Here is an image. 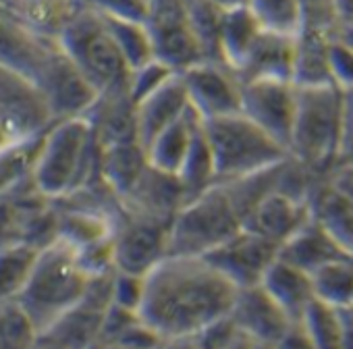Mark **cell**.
I'll return each mask as SVG.
<instances>
[{
    "label": "cell",
    "mask_w": 353,
    "mask_h": 349,
    "mask_svg": "<svg viewBox=\"0 0 353 349\" xmlns=\"http://www.w3.org/2000/svg\"><path fill=\"white\" fill-rule=\"evenodd\" d=\"M237 293L204 258L166 256L145 277L139 318L164 341L196 337L233 312Z\"/></svg>",
    "instance_id": "obj_1"
},
{
    "label": "cell",
    "mask_w": 353,
    "mask_h": 349,
    "mask_svg": "<svg viewBox=\"0 0 353 349\" xmlns=\"http://www.w3.org/2000/svg\"><path fill=\"white\" fill-rule=\"evenodd\" d=\"M100 179V146L85 117L57 121L42 137L32 183L50 202L69 198Z\"/></svg>",
    "instance_id": "obj_2"
},
{
    "label": "cell",
    "mask_w": 353,
    "mask_h": 349,
    "mask_svg": "<svg viewBox=\"0 0 353 349\" xmlns=\"http://www.w3.org/2000/svg\"><path fill=\"white\" fill-rule=\"evenodd\" d=\"M345 88L339 83L297 88V112L289 154L312 172L330 174L339 162Z\"/></svg>",
    "instance_id": "obj_3"
},
{
    "label": "cell",
    "mask_w": 353,
    "mask_h": 349,
    "mask_svg": "<svg viewBox=\"0 0 353 349\" xmlns=\"http://www.w3.org/2000/svg\"><path fill=\"white\" fill-rule=\"evenodd\" d=\"M85 287L88 277L77 264L75 250L57 239L40 250L30 279L15 301L34 322L36 330L42 332L81 303Z\"/></svg>",
    "instance_id": "obj_4"
},
{
    "label": "cell",
    "mask_w": 353,
    "mask_h": 349,
    "mask_svg": "<svg viewBox=\"0 0 353 349\" xmlns=\"http://www.w3.org/2000/svg\"><path fill=\"white\" fill-rule=\"evenodd\" d=\"M204 131L214 154L216 183L252 177L291 158L285 146L243 112L204 119Z\"/></svg>",
    "instance_id": "obj_5"
},
{
    "label": "cell",
    "mask_w": 353,
    "mask_h": 349,
    "mask_svg": "<svg viewBox=\"0 0 353 349\" xmlns=\"http://www.w3.org/2000/svg\"><path fill=\"white\" fill-rule=\"evenodd\" d=\"M243 229V219L225 186L216 183L185 202L168 231V256L204 258Z\"/></svg>",
    "instance_id": "obj_6"
},
{
    "label": "cell",
    "mask_w": 353,
    "mask_h": 349,
    "mask_svg": "<svg viewBox=\"0 0 353 349\" xmlns=\"http://www.w3.org/2000/svg\"><path fill=\"white\" fill-rule=\"evenodd\" d=\"M59 42L98 96L129 86L131 69L98 11L85 5L59 36Z\"/></svg>",
    "instance_id": "obj_7"
},
{
    "label": "cell",
    "mask_w": 353,
    "mask_h": 349,
    "mask_svg": "<svg viewBox=\"0 0 353 349\" xmlns=\"http://www.w3.org/2000/svg\"><path fill=\"white\" fill-rule=\"evenodd\" d=\"M145 28L152 38L154 59L174 73H185L206 61L204 48L190 26L185 0H150Z\"/></svg>",
    "instance_id": "obj_8"
},
{
    "label": "cell",
    "mask_w": 353,
    "mask_h": 349,
    "mask_svg": "<svg viewBox=\"0 0 353 349\" xmlns=\"http://www.w3.org/2000/svg\"><path fill=\"white\" fill-rule=\"evenodd\" d=\"M168 231L170 223L121 206L112 231L117 270L148 277L168 256Z\"/></svg>",
    "instance_id": "obj_9"
},
{
    "label": "cell",
    "mask_w": 353,
    "mask_h": 349,
    "mask_svg": "<svg viewBox=\"0 0 353 349\" xmlns=\"http://www.w3.org/2000/svg\"><path fill=\"white\" fill-rule=\"evenodd\" d=\"M34 81L42 90L54 121L85 117L98 100L96 88L77 69L59 40L44 57Z\"/></svg>",
    "instance_id": "obj_10"
},
{
    "label": "cell",
    "mask_w": 353,
    "mask_h": 349,
    "mask_svg": "<svg viewBox=\"0 0 353 349\" xmlns=\"http://www.w3.org/2000/svg\"><path fill=\"white\" fill-rule=\"evenodd\" d=\"M0 123L15 139H32L44 135L57 121L34 79L0 67Z\"/></svg>",
    "instance_id": "obj_11"
},
{
    "label": "cell",
    "mask_w": 353,
    "mask_h": 349,
    "mask_svg": "<svg viewBox=\"0 0 353 349\" xmlns=\"http://www.w3.org/2000/svg\"><path fill=\"white\" fill-rule=\"evenodd\" d=\"M279 250L276 243L243 227L223 246L206 254L204 260L241 291L262 285L266 272L279 260Z\"/></svg>",
    "instance_id": "obj_12"
},
{
    "label": "cell",
    "mask_w": 353,
    "mask_h": 349,
    "mask_svg": "<svg viewBox=\"0 0 353 349\" xmlns=\"http://www.w3.org/2000/svg\"><path fill=\"white\" fill-rule=\"evenodd\" d=\"M241 112L289 150L297 112V86L279 79L241 81Z\"/></svg>",
    "instance_id": "obj_13"
},
{
    "label": "cell",
    "mask_w": 353,
    "mask_h": 349,
    "mask_svg": "<svg viewBox=\"0 0 353 349\" xmlns=\"http://www.w3.org/2000/svg\"><path fill=\"white\" fill-rule=\"evenodd\" d=\"M181 75L190 102L202 119L241 112V81L225 63L204 61Z\"/></svg>",
    "instance_id": "obj_14"
},
{
    "label": "cell",
    "mask_w": 353,
    "mask_h": 349,
    "mask_svg": "<svg viewBox=\"0 0 353 349\" xmlns=\"http://www.w3.org/2000/svg\"><path fill=\"white\" fill-rule=\"evenodd\" d=\"M192 108L190 94L183 81V75H172L164 86L152 92L148 98L137 102L135 123H137V141L148 152V148L162 135L170 125L188 114Z\"/></svg>",
    "instance_id": "obj_15"
},
{
    "label": "cell",
    "mask_w": 353,
    "mask_h": 349,
    "mask_svg": "<svg viewBox=\"0 0 353 349\" xmlns=\"http://www.w3.org/2000/svg\"><path fill=\"white\" fill-rule=\"evenodd\" d=\"M54 44L57 38L36 32L19 15L0 11V67L34 79L44 57Z\"/></svg>",
    "instance_id": "obj_16"
},
{
    "label": "cell",
    "mask_w": 353,
    "mask_h": 349,
    "mask_svg": "<svg viewBox=\"0 0 353 349\" xmlns=\"http://www.w3.org/2000/svg\"><path fill=\"white\" fill-rule=\"evenodd\" d=\"M231 316L237 328L256 343H279L293 326L291 318L262 285L241 289Z\"/></svg>",
    "instance_id": "obj_17"
},
{
    "label": "cell",
    "mask_w": 353,
    "mask_h": 349,
    "mask_svg": "<svg viewBox=\"0 0 353 349\" xmlns=\"http://www.w3.org/2000/svg\"><path fill=\"white\" fill-rule=\"evenodd\" d=\"M310 219L312 212L307 202H301L283 192H272L248 212V217L243 219V227L281 248Z\"/></svg>",
    "instance_id": "obj_18"
},
{
    "label": "cell",
    "mask_w": 353,
    "mask_h": 349,
    "mask_svg": "<svg viewBox=\"0 0 353 349\" xmlns=\"http://www.w3.org/2000/svg\"><path fill=\"white\" fill-rule=\"evenodd\" d=\"M295 71V36L264 30L258 34L243 65L237 71L239 81L279 79L293 81Z\"/></svg>",
    "instance_id": "obj_19"
},
{
    "label": "cell",
    "mask_w": 353,
    "mask_h": 349,
    "mask_svg": "<svg viewBox=\"0 0 353 349\" xmlns=\"http://www.w3.org/2000/svg\"><path fill=\"white\" fill-rule=\"evenodd\" d=\"M135 108L137 104L131 98L129 86L98 96L94 106L88 110L85 119L90 121L100 148L137 141Z\"/></svg>",
    "instance_id": "obj_20"
},
{
    "label": "cell",
    "mask_w": 353,
    "mask_h": 349,
    "mask_svg": "<svg viewBox=\"0 0 353 349\" xmlns=\"http://www.w3.org/2000/svg\"><path fill=\"white\" fill-rule=\"evenodd\" d=\"M279 258L307 275H314L330 262L353 256H349L314 219H310L291 239L281 246Z\"/></svg>",
    "instance_id": "obj_21"
},
{
    "label": "cell",
    "mask_w": 353,
    "mask_h": 349,
    "mask_svg": "<svg viewBox=\"0 0 353 349\" xmlns=\"http://www.w3.org/2000/svg\"><path fill=\"white\" fill-rule=\"evenodd\" d=\"M312 219L353 256V200L345 196L330 179L316 181L307 200Z\"/></svg>",
    "instance_id": "obj_22"
},
{
    "label": "cell",
    "mask_w": 353,
    "mask_h": 349,
    "mask_svg": "<svg viewBox=\"0 0 353 349\" xmlns=\"http://www.w3.org/2000/svg\"><path fill=\"white\" fill-rule=\"evenodd\" d=\"M334 36L316 32V30H299L295 36V71L293 83L297 88H318L336 83L332 71V48Z\"/></svg>",
    "instance_id": "obj_23"
},
{
    "label": "cell",
    "mask_w": 353,
    "mask_h": 349,
    "mask_svg": "<svg viewBox=\"0 0 353 349\" xmlns=\"http://www.w3.org/2000/svg\"><path fill=\"white\" fill-rule=\"evenodd\" d=\"M148 152L139 141L100 148V181L119 198H127L148 168Z\"/></svg>",
    "instance_id": "obj_24"
},
{
    "label": "cell",
    "mask_w": 353,
    "mask_h": 349,
    "mask_svg": "<svg viewBox=\"0 0 353 349\" xmlns=\"http://www.w3.org/2000/svg\"><path fill=\"white\" fill-rule=\"evenodd\" d=\"M262 287L285 310V314L291 318L293 324L301 322L303 314L316 299L312 277L307 272L283 262L281 258L266 272Z\"/></svg>",
    "instance_id": "obj_25"
},
{
    "label": "cell",
    "mask_w": 353,
    "mask_h": 349,
    "mask_svg": "<svg viewBox=\"0 0 353 349\" xmlns=\"http://www.w3.org/2000/svg\"><path fill=\"white\" fill-rule=\"evenodd\" d=\"M104 314L79 303L38 335L61 349H96Z\"/></svg>",
    "instance_id": "obj_26"
},
{
    "label": "cell",
    "mask_w": 353,
    "mask_h": 349,
    "mask_svg": "<svg viewBox=\"0 0 353 349\" xmlns=\"http://www.w3.org/2000/svg\"><path fill=\"white\" fill-rule=\"evenodd\" d=\"M202 123V117L192 106L183 119H179L174 125H170L158 139L148 148V160L158 170L176 174L181 170V164L192 148L194 135Z\"/></svg>",
    "instance_id": "obj_27"
},
{
    "label": "cell",
    "mask_w": 353,
    "mask_h": 349,
    "mask_svg": "<svg viewBox=\"0 0 353 349\" xmlns=\"http://www.w3.org/2000/svg\"><path fill=\"white\" fill-rule=\"evenodd\" d=\"M260 32L262 26L258 23V19L252 15L248 7L225 13L223 30H221V61L229 69H233L235 75L243 65Z\"/></svg>",
    "instance_id": "obj_28"
},
{
    "label": "cell",
    "mask_w": 353,
    "mask_h": 349,
    "mask_svg": "<svg viewBox=\"0 0 353 349\" xmlns=\"http://www.w3.org/2000/svg\"><path fill=\"white\" fill-rule=\"evenodd\" d=\"M176 177H179V181L188 194V200H192L216 186V164H214V154H212L210 141L204 131V119L194 135L192 148L181 164V170L176 172Z\"/></svg>",
    "instance_id": "obj_29"
},
{
    "label": "cell",
    "mask_w": 353,
    "mask_h": 349,
    "mask_svg": "<svg viewBox=\"0 0 353 349\" xmlns=\"http://www.w3.org/2000/svg\"><path fill=\"white\" fill-rule=\"evenodd\" d=\"M83 9V0H23L19 17L36 32L59 40Z\"/></svg>",
    "instance_id": "obj_30"
},
{
    "label": "cell",
    "mask_w": 353,
    "mask_h": 349,
    "mask_svg": "<svg viewBox=\"0 0 353 349\" xmlns=\"http://www.w3.org/2000/svg\"><path fill=\"white\" fill-rule=\"evenodd\" d=\"M40 250L17 241L0 246V303L15 301L23 291Z\"/></svg>",
    "instance_id": "obj_31"
},
{
    "label": "cell",
    "mask_w": 353,
    "mask_h": 349,
    "mask_svg": "<svg viewBox=\"0 0 353 349\" xmlns=\"http://www.w3.org/2000/svg\"><path fill=\"white\" fill-rule=\"evenodd\" d=\"M102 19L131 71L141 69L143 65L154 61V46H152V38H150L145 23L108 17V15H102Z\"/></svg>",
    "instance_id": "obj_32"
},
{
    "label": "cell",
    "mask_w": 353,
    "mask_h": 349,
    "mask_svg": "<svg viewBox=\"0 0 353 349\" xmlns=\"http://www.w3.org/2000/svg\"><path fill=\"white\" fill-rule=\"evenodd\" d=\"M310 277L316 299L336 310L353 308V258L330 262Z\"/></svg>",
    "instance_id": "obj_33"
},
{
    "label": "cell",
    "mask_w": 353,
    "mask_h": 349,
    "mask_svg": "<svg viewBox=\"0 0 353 349\" xmlns=\"http://www.w3.org/2000/svg\"><path fill=\"white\" fill-rule=\"evenodd\" d=\"M316 349H343L341 310L314 299L299 322Z\"/></svg>",
    "instance_id": "obj_34"
},
{
    "label": "cell",
    "mask_w": 353,
    "mask_h": 349,
    "mask_svg": "<svg viewBox=\"0 0 353 349\" xmlns=\"http://www.w3.org/2000/svg\"><path fill=\"white\" fill-rule=\"evenodd\" d=\"M248 9L264 30L291 36L301 30V0H250Z\"/></svg>",
    "instance_id": "obj_35"
},
{
    "label": "cell",
    "mask_w": 353,
    "mask_h": 349,
    "mask_svg": "<svg viewBox=\"0 0 353 349\" xmlns=\"http://www.w3.org/2000/svg\"><path fill=\"white\" fill-rule=\"evenodd\" d=\"M38 330L17 301L0 303V349H32Z\"/></svg>",
    "instance_id": "obj_36"
},
{
    "label": "cell",
    "mask_w": 353,
    "mask_h": 349,
    "mask_svg": "<svg viewBox=\"0 0 353 349\" xmlns=\"http://www.w3.org/2000/svg\"><path fill=\"white\" fill-rule=\"evenodd\" d=\"M172 75H176L170 67H166L160 61H152L148 65H143L141 69L131 71V79H129V92L133 102H141L143 98H148L152 92H156L160 86H164Z\"/></svg>",
    "instance_id": "obj_37"
},
{
    "label": "cell",
    "mask_w": 353,
    "mask_h": 349,
    "mask_svg": "<svg viewBox=\"0 0 353 349\" xmlns=\"http://www.w3.org/2000/svg\"><path fill=\"white\" fill-rule=\"evenodd\" d=\"M145 293V277L129 275V272H114V287H112V306L131 310L139 314L141 301Z\"/></svg>",
    "instance_id": "obj_38"
},
{
    "label": "cell",
    "mask_w": 353,
    "mask_h": 349,
    "mask_svg": "<svg viewBox=\"0 0 353 349\" xmlns=\"http://www.w3.org/2000/svg\"><path fill=\"white\" fill-rule=\"evenodd\" d=\"M83 3L108 17L145 23L150 13V0H83Z\"/></svg>",
    "instance_id": "obj_39"
},
{
    "label": "cell",
    "mask_w": 353,
    "mask_h": 349,
    "mask_svg": "<svg viewBox=\"0 0 353 349\" xmlns=\"http://www.w3.org/2000/svg\"><path fill=\"white\" fill-rule=\"evenodd\" d=\"M241 335V330L237 328L233 316H223L219 320H214L212 324H208L202 332L196 335V341L200 343L202 349H225L229 347L237 337Z\"/></svg>",
    "instance_id": "obj_40"
},
{
    "label": "cell",
    "mask_w": 353,
    "mask_h": 349,
    "mask_svg": "<svg viewBox=\"0 0 353 349\" xmlns=\"http://www.w3.org/2000/svg\"><path fill=\"white\" fill-rule=\"evenodd\" d=\"M139 320L137 312L119 308V306H110L104 314L102 320V330H100V343L98 345H106V343H117L135 322Z\"/></svg>",
    "instance_id": "obj_41"
},
{
    "label": "cell",
    "mask_w": 353,
    "mask_h": 349,
    "mask_svg": "<svg viewBox=\"0 0 353 349\" xmlns=\"http://www.w3.org/2000/svg\"><path fill=\"white\" fill-rule=\"evenodd\" d=\"M336 166H353V86L345 88L343 139H341V150H339Z\"/></svg>",
    "instance_id": "obj_42"
},
{
    "label": "cell",
    "mask_w": 353,
    "mask_h": 349,
    "mask_svg": "<svg viewBox=\"0 0 353 349\" xmlns=\"http://www.w3.org/2000/svg\"><path fill=\"white\" fill-rule=\"evenodd\" d=\"M279 349H316L301 324H293L289 332L276 343Z\"/></svg>",
    "instance_id": "obj_43"
},
{
    "label": "cell",
    "mask_w": 353,
    "mask_h": 349,
    "mask_svg": "<svg viewBox=\"0 0 353 349\" xmlns=\"http://www.w3.org/2000/svg\"><path fill=\"white\" fill-rule=\"evenodd\" d=\"M162 349H202L196 337H183V339H170L164 343Z\"/></svg>",
    "instance_id": "obj_44"
},
{
    "label": "cell",
    "mask_w": 353,
    "mask_h": 349,
    "mask_svg": "<svg viewBox=\"0 0 353 349\" xmlns=\"http://www.w3.org/2000/svg\"><path fill=\"white\" fill-rule=\"evenodd\" d=\"M334 40L341 42L343 46H347V48L353 52V23L341 26V28L336 30V34H334Z\"/></svg>",
    "instance_id": "obj_45"
},
{
    "label": "cell",
    "mask_w": 353,
    "mask_h": 349,
    "mask_svg": "<svg viewBox=\"0 0 353 349\" xmlns=\"http://www.w3.org/2000/svg\"><path fill=\"white\" fill-rule=\"evenodd\" d=\"M210 3L227 13V11H235V9H245L250 0H210Z\"/></svg>",
    "instance_id": "obj_46"
},
{
    "label": "cell",
    "mask_w": 353,
    "mask_h": 349,
    "mask_svg": "<svg viewBox=\"0 0 353 349\" xmlns=\"http://www.w3.org/2000/svg\"><path fill=\"white\" fill-rule=\"evenodd\" d=\"M15 141H21V139H15V137H13V133H11L3 123H0V154H3L7 148H11Z\"/></svg>",
    "instance_id": "obj_47"
},
{
    "label": "cell",
    "mask_w": 353,
    "mask_h": 349,
    "mask_svg": "<svg viewBox=\"0 0 353 349\" xmlns=\"http://www.w3.org/2000/svg\"><path fill=\"white\" fill-rule=\"evenodd\" d=\"M254 347H256V341L241 332V335H239L229 347H225V349H254Z\"/></svg>",
    "instance_id": "obj_48"
},
{
    "label": "cell",
    "mask_w": 353,
    "mask_h": 349,
    "mask_svg": "<svg viewBox=\"0 0 353 349\" xmlns=\"http://www.w3.org/2000/svg\"><path fill=\"white\" fill-rule=\"evenodd\" d=\"M23 7V0H0V11H7L13 15H19Z\"/></svg>",
    "instance_id": "obj_49"
},
{
    "label": "cell",
    "mask_w": 353,
    "mask_h": 349,
    "mask_svg": "<svg viewBox=\"0 0 353 349\" xmlns=\"http://www.w3.org/2000/svg\"><path fill=\"white\" fill-rule=\"evenodd\" d=\"M32 349H61V347L52 345L50 341H46V339H42V337L38 335V339H36V343H34V347H32Z\"/></svg>",
    "instance_id": "obj_50"
},
{
    "label": "cell",
    "mask_w": 353,
    "mask_h": 349,
    "mask_svg": "<svg viewBox=\"0 0 353 349\" xmlns=\"http://www.w3.org/2000/svg\"><path fill=\"white\" fill-rule=\"evenodd\" d=\"M254 349H279L276 343H256Z\"/></svg>",
    "instance_id": "obj_51"
},
{
    "label": "cell",
    "mask_w": 353,
    "mask_h": 349,
    "mask_svg": "<svg viewBox=\"0 0 353 349\" xmlns=\"http://www.w3.org/2000/svg\"><path fill=\"white\" fill-rule=\"evenodd\" d=\"M96 349H127L123 345H117V343H106V345H98Z\"/></svg>",
    "instance_id": "obj_52"
}]
</instances>
